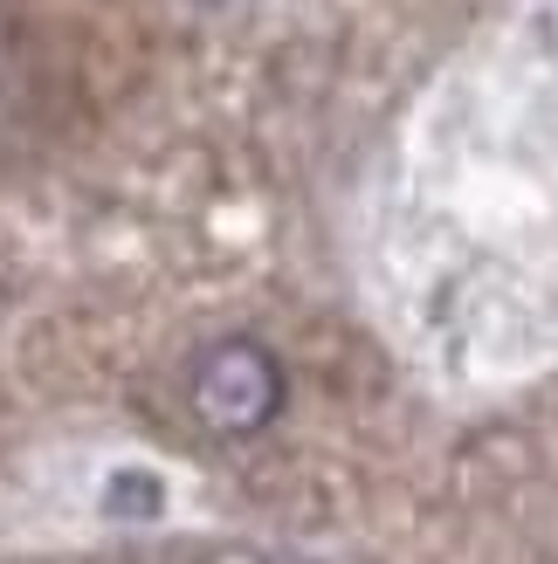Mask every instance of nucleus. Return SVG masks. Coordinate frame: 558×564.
<instances>
[{
	"instance_id": "obj_1",
	"label": "nucleus",
	"mask_w": 558,
	"mask_h": 564,
	"mask_svg": "<svg viewBox=\"0 0 558 564\" xmlns=\"http://www.w3.org/2000/svg\"><path fill=\"white\" fill-rule=\"evenodd\" d=\"M193 406L214 434H256L283 406V365H276L262 345H214L201 365H193Z\"/></svg>"
},
{
	"instance_id": "obj_2",
	"label": "nucleus",
	"mask_w": 558,
	"mask_h": 564,
	"mask_svg": "<svg viewBox=\"0 0 558 564\" xmlns=\"http://www.w3.org/2000/svg\"><path fill=\"white\" fill-rule=\"evenodd\" d=\"M83 523L97 530H152L173 517V482H165V468L146 462V455H118V462H97L83 475V502H76Z\"/></svg>"
}]
</instances>
